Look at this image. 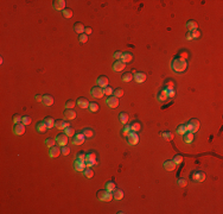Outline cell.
<instances>
[{
  "label": "cell",
  "mask_w": 223,
  "mask_h": 214,
  "mask_svg": "<svg viewBox=\"0 0 223 214\" xmlns=\"http://www.w3.org/2000/svg\"><path fill=\"white\" fill-rule=\"evenodd\" d=\"M171 68L173 69V72H176V73H183V72L186 70L188 62H186L185 58H183L180 56H177V57H174L172 60Z\"/></svg>",
  "instance_id": "1"
},
{
  "label": "cell",
  "mask_w": 223,
  "mask_h": 214,
  "mask_svg": "<svg viewBox=\"0 0 223 214\" xmlns=\"http://www.w3.org/2000/svg\"><path fill=\"white\" fill-rule=\"evenodd\" d=\"M96 196H98V200H100L102 202H109L113 199V193L107 190V189H103V190L101 189L98 192V195Z\"/></svg>",
  "instance_id": "2"
},
{
  "label": "cell",
  "mask_w": 223,
  "mask_h": 214,
  "mask_svg": "<svg viewBox=\"0 0 223 214\" xmlns=\"http://www.w3.org/2000/svg\"><path fill=\"white\" fill-rule=\"evenodd\" d=\"M199 121L197 119H191L188 124H185V127H186V132H192L195 133L199 130Z\"/></svg>",
  "instance_id": "3"
},
{
  "label": "cell",
  "mask_w": 223,
  "mask_h": 214,
  "mask_svg": "<svg viewBox=\"0 0 223 214\" xmlns=\"http://www.w3.org/2000/svg\"><path fill=\"white\" fill-rule=\"evenodd\" d=\"M190 177L193 182H203L205 180V174L201 170H193L190 175Z\"/></svg>",
  "instance_id": "4"
},
{
  "label": "cell",
  "mask_w": 223,
  "mask_h": 214,
  "mask_svg": "<svg viewBox=\"0 0 223 214\" xmlns=\"http://www.w3.org/2000/svg\"><path fill=\"white\" fill-rule=\"evenodd\" d=\"M126 140H127V143L129 145H137L138 142H139V136H138L137 132L131 131L127 136H126Z\"/></svg>",
  "instance_id": "5"
},
{
  "label": "cell",
  "mask_w": 223,
  "mask_h": 214,
  "mask_svg": "<svg viewBox=\"0 0 223 214\" xmlns=\"http://www.w3.org/2000/svg\"><path fill=\"white\" fill-rule=\"evenodd\" d=\"M90 95L93 96V98H95V99H101L102 96L104 95L103 88H101V87H99V86H94L93 88L90 89Z\"/></svg>",
  "instance_id": "6"
},
{
  "label": "cell",
  "mask_w": 223,
  "mask_h": 214,
  "mask_svg": "<svg viewBox=\"0 0 223 214\" xmlns=\"http://www.w3.org/2000/svg\"><path fill=\"white\" fill-rule=\"evenodd\" d=\"M69 137L65 134V133H58L57 136H56V143H57V145H60V147L62 148V147H65V145L68 144V139Z\"/></svg>",
  "instance_id": "7"
},
{
  "label": "cell",
  "mask_w": 223,
  "mask_h": 214,
  "mask_svg": "<svg viewBox=\"0 0 223 214\" xmlns=\"http://www.w3.org/2000/svg\"><path fill=\"white\" fill-rule=\"evenodd\" d=\"M85 140V137L82 132H77L75 133V136L73 137V144L74 145H82Z\"/></svg>",
  "instance_id": "8"
},
{
  "label": "cell",
  "mask_w": 223,
  "mask_h": 214,
  "mask_svg": "<svg viewBox=\"0 0 223 214\" xmlns=\"http://www.w3.org/2000/svg\"><path fill=\"white\" fill-rule=\"evenodd\" d=\"M62 155V151H61V147L60 145H55V147L50 148L49 150V156L51 158H57L58 156H61Z\"/></svg>",
  "instance_id": "9"
},
{
  "label": "cell",
  "mask_w": 223,
  "mask_h": 214,
  "mask_svg": "<svg viewBox=\"0 0 223 214\" xmlns=\"http://www.w3.org/2000/svg\"><path fill=\"white\" fill-rule=\"evenodd\" d=\"M119 98H116V96H109V98H107V100H106V104H107L108 107H110V108H116V107L119 106Z\"/></svg>",
  "instance_id": "10"
},
{
  "label": "cell",
  "mask_w": 223,
  "mask_h": 214,
  "mask_svg": "<svg viewBox=\"0 0 223 214\" xmlns=\"http://www.w3.org/2000/svg\"><path fill=\"white\" fill-rule=\"evenodd\" d=\"M13 133L17 134V136H22L25 133V125L23 123H19V124H14L13 126Z\"/></svg>",
  "instance_id": "11"
},
{
  "label": "cell",
  "mask_w": 223,
  "mask_h": 214,
  "mask_svg": "<svg viewBox=\"0 0 223 214\" xmlns=\"http://www.w3.org/2000/svg\"><path fill=\"white\" fill-rule=\"evenodd\" d=\"M66 5V1L65 0H55V1H52V6L55 10H57V11H63V10H65Z\"/></svg>",
  "instance_id": "12"
},
{
  "label": "cell",
  "mask_w": 223,
  "mask_h": 214,
  "mask_svg": "<svg viewBox=\"0 0 223 214\" xmlns=\"http://www.w3.org/2000/svg\"><path fill=\"white\" fill-rule=\"evenodd\" d=\"M47 130H49V127H47V125H46V123L44 120L37 123V125H36V131L38 133H45Z\"/></svg>",
  "instance_id": "13"
},
{
  "label": "cell",
  "mask_w": 223,
  "mask_h": 214,
  "mask_svg": "<svg viewBox=\"0 0 223 214\" xmlns=\"http://www.w3.org/2000/svg\"><path fill=\"white\" fill-rule=\"evenodd\" d=\"M63 114H64V118L66 120H73V119L76 118V115H77L76 112L74 111V108H65Z\"/></svg>",
  "instance_id": "14"
},
{
  "label": "cell",
  "mask_w": 223,
  "mask_h": 214,
  "mask_svg": "<svg viewBox=\"0 0 223 214\" xmlns=\"http://www.w3.org/2000/svg\"><path fill=\"white\" fill-rule=\"evenodd\" d=\"M74 169L76 170V171H84L85 170V168H87V164H85V162H82V161H77V159H75L74 161Z\"/></svg>",
  "instance_id": "15"
},
{
  "label": "cell",
  "mask_w": 223,
  "mask_h": 214,
  "mask_svg": "<svg viewBox=\"0 0 223 214\" xmlns=\"http://www.w3.org/2000/svg\"><path fill=\"white\" fill-rule=\"evenodd\" d=\"M146 74L142 73V72H137L134 74V81L137 82V83H142L146 81Z\"/></svg>",
  "instance_id": "16"
},
{
  "label": "cell",
  "mask_w": 223,
  "mask_h": 214,
  "mask_svg": "<svg viewBox=\"0 0 223 214\" xmlns=\"http://www.w3.org/2000/svg\"><path fill=\"white\" fill-rule=\"evenodd\" d=\"M96 83H98V86L101 87V88H104V87L108 86V77L106 75H101V76H99V79L96 80Z\"/></svg>",
  "instance_id": "17"
},
{
  "label": "cell",
  "mask_w": 223,
  "mask_h": 214,
  "mask_svg": "<svg viewBox=\"0 0 223 214\" xmlns=\"http://www.w3.org/2000/svg\"><path fill=\"white\" fill-rule=\"evenodd\" d=\"M54 101H55V99H54L52 95H50V94L43 95V101H42V104L44 106H52L54 105Z\"/></svg>",
  "instance_id": "18"
},
{
  "label": "cell",
  "mask_w": 223,
  "mask_h": 214,
  "mask_svg": "<svg viewBox=\"0 0 223 214\" xmlns=\"http://www.w3.org/2000/svg\"><path fill=\"white\" fill-rule=\"evenodd\" d=\"M55 126L58 130H64L65 127H68V126H70V124H69V121H66V120L58 119V120L55 121Z\"/></svg>",
  "instance_id": "19"
},
{
  "label": "cell",
  "mask_w": 223,
  "mask_h": 214,
  "mask_svg": "<svg viewBox=\"0 0 223 214\" xmlns=\"http://www.w3.org/2000/svg\"><path fill=\"white\" fill-rule=\"evenodd\" d=\"M76 104L79 105V107H81V108H88L89 107V101L87 100V98H83V96H81V98H79L77 99V101H76Z\"/></svg>",
  "instance_id": "20"
},
{
  "label": "cell",
  "mask_w": 223,
  "mask_h": 214,
  "mask_svg": "<svg viewBox=\"0 0 223 214\" xmlns=\"http://www.w3.org/2000/svg\"><path fill=\"white\" fill-rule=\"evenodd\" d=\"M176 167H177V164L174 163L172 159H169V161H165V162H164V169L167 170V171L174 170V169H176Z\"/></svg>",
  "instance_id": "21"
},
{
  "label": "cell",
  "mask_w": 223,
  "mask_h": 214,
  "mask_svg": "<svg viewBox=\"0 0 223 214\" xmlns=\"http://www.w3.org/2000/svg\"><path fill=\"white\" fill-rule=\"evenodd\" d=\"M166 99H169V94H167V89L164 87V88H161L158 93V100L159 101H165Z\"/></svg>",
  "instance_id": "22"
},
{
  "label": "cell",
  "mask_w": 223,
  "mask_h": 214,
  "mask_svg": "<svg viewBox=\"0 0 223 214\" xmlns=\"http://www.w3.org/2000/svg\"><path fill=\"white\" fill-rule=\"evenodd\" d=\"M121 62H123L125 64L126 63H131L133 61V55L131 52H122V56H121Z\"/></svg>",
  "instance_id": "23"
},
{
  "label": "cell",
  "mask_w": 223,
  "mask_h": 214,
  "mask_svg": "<svg viewBox=\"0 0 223 214\" xmlns=\"http://www.w3.org/2000/svg\"><path fill=\"white\" fill-rule=\"evenodd\" d=\"M125 67H126V64L119 60V61H115V62H114V64H113V69H114V72H122V70L125 69Z\"/></svg>",
  "instance_id": "24"
},
{
  "label": "cell",
  "mask_w": 223,
  "mask_h": 214,
  "mask_svg": "<svg viewBox=\"0 0 223 214\" xmlns=\"http://www.w3.org/2000/svg\"><path fill=\"white\" fill-rule=\"evenodd\" d=\"M84 30H85V26H84L82 23H76V24L74 25V31L77 32L79 35L84 33Z\"/></svg>",
  "instance_id": "25"
},
{
  "label": "cell",
  "mask_w": 223,
  "mask_h": 214,
  "mask_svg": "<svg viewBox=\"0 0 223 214\" xmlns=\"http://www.w3.org/2000/svg\"><path fill=\"white\" fill-rule=\"evenodd\" d=\"M112 193H113V199H115V200H121L123 198V190H121V189L115 188Z\"/></svg>",
  "instance_id": "26"
},
{
  "label": "cell",
  "mask_w": 223,
  "mask_h": 214,
  "mask_svg": "<svg viewBox=\"0 0 223 214\" xmlns=\"http://www.w3.org/2000/svg\"><path fill=\"white\" fill-rule=\"evenodd\" d=\"M193 133L192 132H185L183 134V140H184V143H192L193 142Z\"/></svg>",
  "instance_id": "27"
},
{
  "label": "cell",
  "mask_w": 223,
  "mask_h": 214,
  "mask_svg": "<svg viewBox=\"0 0 223 214\" xmlns=\"http://www.w3.org/2000/svg\"><path fill=\"white\" fill-rule=\"evenodd\" d=\"M186 29L189 31H192V30H197L198 29V24H197V22L196 20H189L188 23H186Z\"/></svg>",
  "instance_id": "28"
},
{
  "label": "cell",
  "mask_w": 223,
  "mask_h": 214,
  "mask_svg": "<svg viewBox=\"0 0 223 214\" xmlns=\"http://www.w3.org/2000/svg\"><path fill=\"white\" fill-rule=\"evenodd\" d=\"M96 152L90 151L88 153H85V162H96Z\"/></svg>",
  "instance_id": "29"
},
{
  "label": "cell",
  "mask_w": 223,
  "mask_h": 214,
  "mask_svg": "<svg viewBox=\"0 0 223 214\" xmlns=\"http://www.w3.org/2000/svg\"><path fill=\"white\" fill-rule=\"evenodd\" d=\"M141 130V123L138 121V120H134L132 124H131V131L133 132H138Z\"/></svg>",
  "instance_id": "30"
},
{
  "label": "cell",
  "mask_w": 223,
  "mask_h": 214,
  "mask_svg": "<svg viewBox=\"0 0 223 214\" xmlns=\"http://www.w3.org/2000/svg\"><path fill=\"white\" fill-rule=\"evenodd\" d=\"M81 132L84 134V137H85V138H93V137H94V134H95V133H94V131H93L92 129H89V127H84Z\"/></svg>",
  "instance_id": "31"
},
{
  "label": "cell",
  "mask_w": 223,
  "mask_h": 214,
  "mask_svg": "<svg viewBox=\"0 0 223 214\" xmlns=\"http://www.w3.org/2000/svg\"><path fill=\"white\" fill-rule=\"evenodd\" d=\"M128 119H129V115H128V113H126V112H121L120 114H119V120L121 121V124H127V121H128Z\"/></svg>",
  "instance_id": "32"
},
{
  "label": "cell",
  "mask_w": 223,
  "mask_h": 214,
  "mask_svg": "<svg viewBox=\"0 0 223 214\" xmlns=\"http://www.w3.org/2000/svg\"><path fill=\"white\" fill-rule=\"evenodd\" d=\"M121 80L123 81V82H131L132 80H134V75L129 72V73H125L123 75H122V77H121Z\"/></svg>",
  "instance_id": "33"
},
{
  "label": "cell",
  "mask_w": 223,
  "mask_h": 214,
  "mask_svg": "<svg viewBox=\"0 0 223 214\" xmlns=\"http://www.w3.org/2000/svg\"><path fill=\"white\" fill-rule=\"evenodd\" d=\"M44 144H45V147H46V148H49V149H50V148L55 147V144H57V143H56V139H54V138H51V137H50V138H46V139H45Z\"/></svg>",
  "instance_id": "34"
},
{
  "label": "cell",
  "mask_w": 223,
  "mask_h": 214,
  "mask_svg": "<svg viewBox=\"0 0 223 214\" xmlns=\"http://www.w3.org/2000/svg\"><path fill=\"white\" fill-rule=\"evenodd\" d=\"M88 108H89V111H90L92 113H95V112H98V111L100 110V106H99L98 102H90Z\"/></svg>",
  "instance_id": "35"
},
{
  "label": "cell",
  "mask_w": 223,
  "mask_h": 214,
  "mask_svg": "<svg viewBox=\"0 0 223 214\" xmlns=\"http://www.w3.org/2000/svg\"><path fill=\"white\" fill-rule=\"evenodd\" d=\"M160 134H161V137L165 140H172V138H173V133L170 132V131H164Z\"/></svg>",
  "instance_id": "36"
},
{
  "label": "cell",
  "mask_w": 223,
  "mask_h": 214,
  "mask_svg": "<svg viewBox=\"0 0 223 214\" xmlns=\"http://www.w3.org/2000/svg\"><path fill=\"white\" fill-rule=\"evenodd\" d=\"M64 133L68 136V137H74L76 132H75L74 127H71V126H68V127L64 129Z\"/></svg>",
  "instance_id": "37"
},
{
  "label": "cell",
  "mask_w": 223,
  "mask_h": 214,
  "mask_svg": "<svg viewBox=\"0 0 223 214\" xmlns=\"http://www.w3.org/2000/svg\"><path fill=\"white\" fill-rule=\"evenodd\" d=\"M44 121L46 123V125H47V127H49V129H52L55 126V120L51 118V117H45Z\"/></svg>",
  "instance_id": "38"
},
{
  "label": "cell",
  "mask_w": 223,
  "mask_h": 214,
  "mask_svg": "<svg viewBox=\"0 0 223 214\" xmlns=\"http://www.w3.org/2000/svg\"><path fill=\"white\" fill-rule=\"evenodd\" d=\"M83 175H84L87 179H93V176H94V171H93L92 168H85V170L83 171Z\"/></svg>",
  "instance_id": "39"
},
{
  "label": "cell",
  "mask_w": 223,
  "mask_h": 214,
  "mask_svg": "<svg viewBox=\"0 0 223 214\" xmlns=\"http://www.w3.org/2000/svg\"><path fill=\"white\" fill-rule=\"evenodd\" d=\"M62 14H63L64 18H71L74 12H73L71 8H65V10H63V11H62Z\"/></svg>",
  "instance_id": "40"
},
{
  "label": "cell",
  "mask_w": 223,
  "mask_h": 214,
  "mask_svg": "<svg viewBox=\"0 0 223 214\" xmlns=\"http://www.w3.org/2000/svg\"><path fill=\"white\" fill-rule=\"evenodd\" d=\"M129 132H131V125L125 124V126H123L122 130H121V134L123 136V137H126V136H127Z\"/></svg>",
  "instance_id": "41"
},
{
  "label": "cell",
  "mask_w": 223,
  "mask_h": 214,
  "mask_svg": "<svg viewBox=\"0 0 223 214\" xmlns=\"http://www.w3.org/2000/svg\"><path fill=\"white\" fill-rule=\"evenodd\" d=\"M115 188H116V186H115V182L114 181H108L107 183H106V189H107V190L113 192Z\"/></svg>",
  "instance_id": "42"
},
{
  "label": "cell",
  "mask_w": 223,
  "mask_h": 214,
  "mask_svg": "<svg viewBox=\"0 0 223 214\" xmlns=\"http://www.w3.org/2000/svg\"><path fill=\"white\" fill-rule=\"evenodd\" d=\"M176 132H177L178 134L183 136L184 133L186 132V127H185V124H182V125H179L178 127H177V130H176Z\"/></svg>",
  "instance_id": "43"
},
{
  "label": "cell",
  "mask_w": 223,
  "mask_h": 214,
  "mask_svg": "<svg viewBox=\"0 0 223 214\" xmlns=\"http://www.w3.org/2000/svg\"><path fill=\"white\" fill-rule=\"evenodd\" d=\"M31 121H32V119H31V117H30V115H23L22 123H23V124H24L25 126L30 125V124H31Z\"/></svg>",
  "instance_id": "44"
},
{
  "label": "cell",
  "mask_w": 223,
  "mask_h": 214,
  "mask_svg": "<svg viewBox=\"0 0 223 214\" xmlns=\"http://www.w3.org/2000/svg\"><path fill=\"white\" fill-rule=\"evenodd\" d=\"M75 159H77V161H82V162H85V152H83V151L77 152L76 158H75Z\"/></svg>",
  "instance_id": "45"
},
{
  "label": "cell",
  "mask_w": 223,
  "mask_h": 214,
  "mask_svg": "<svg viewBox=\"0 0 223 214\" xmlns=\"http://www.w3.org/2000/svg\"><path fill=\"white\" fill-rule=\"evenodd\" d=\"M113 92H114V89L112 88V87H109V86H107V87H104V88H103V93H104V95H107V96H112Z\"/></svg>",
  "instance_id": "46"
},
{
  "label": "cell",
  "mask_w": 223,
  "mask_h": 214,
  "mask_svg": "<svg viewBox=\"0 0 223 214\" xmlns=\"http://www.w3.org/2000/svg\"><path fill=\"white\" fill-rule=\"evenodd\" d=\"M177 186L178 187H186L188 186V181L185 180V179H178L177 180Z\"/></svg>",
  "instance_id": "47"
},
{
  "label": "cell",
  "mask_w": 223,
  "mask_h": 214,
  "mask_svg": "<svg viewBox=\"0 0 223 214\" xmlns=\"http://www.w3.org/2000/svg\"><path fill=\"white\" fill-rule=\"evenodd\" d=\"M113 95L116 96V98H121V96L123 95V91L121 88H115L114 92H113Z\"/></svg>",
  "instance_id": "48"
},
{
  "label": "cell",
  "mask_w": 223,
  "mask_h": 214,
  "mask_svg": "<svg viewBox=\"0 0 223 214\" xmlns=\"http://www.w3.org/2000/svg\"><path fill=\"white\" fill-rule=\"evenodd\" d=\"M61 151H62V155H63V156H68V155L70 153V148L65 145V147H62V148H61Z\"/></svg>",
  "instance_id": "49"
},
{
  "label": "cell",
  "mask_w": 223,
  "mask_h": 214,
  "mask_svg": "<svg viewBox=\"0 0 223 214\" xmlns=\"http://www.w3.org/2000/svg\"><path fill=\"white\" fill-rule=\"evenodd\" d=\"M172 161H173L174 163H176L177 165H178V164H180V163L183 162V157H182V155H176V156L173 157V159H172Z\"/></svg>",
  "instance_id": "50"
},
{
  "label": "cell",
  "mask_w": 223,
  "mask_h": 214,
  "mask_svg": "<svg viewBox=\"0 0 223 214\" xmlns=\"http://www.w3.org/2000/svg\"><path fill=\"white\" fill-rule=\"evenodd\" d=\"M75 105H76V101H74V100H68L65 102V108H74Z\"/></svg>",
  "instance_id": "51"
},
{
  "label": "cell",
  "mask_w": 223,
  "mask_h": 214,
  "mask_svg": "<svg viewBox=\"0 0 223 214\" xmlns=\"http://www.w3.org/2000/svg\"><path fill=\"white\" fill-rule=\"evenodd\" d=\"M79 41H80L81 43H87V42H88V35H85V33H82V35H80V37H79Z\"/></svg>",
  "instance_id": "52"
},
{
  "label": "cell",
  "mask_w": 223,
  "mask_h": 214,
  "mask_svg": "<svg viewBox=\"0 0 223 214\" xmlns=\"http://www.w3.org/2000/svg\"><path fill=\"white\" fill-rule=\"evenodd\" d=\"M22 119H23L22 115L14 114V115H13V124H19V123H22Z\"/></svg>",
  "instance_id": "53"
},
{
  "label": "cell",
  "mask_w": 223,
  "mask_h": 214,
  "mask_svg": "<svg viewBox=\"0 0 223 214\" xmlns=\"http://www.w3.org/2000/svg\"><path fill=\"white\" fill-rule=\"evenodd\" d=\"M191 35H192V38L195 40V38H199L201 37V32H199V30L197 29V30H192L191 31Z\"/></svg>",
  "instance_id": "54"
},
{
  "label": "cell",
  "mask_w": 223,
  "mask_h": 214,
  "mask_svg": "<svg viewBox=\"0 0 223 214\" xmlns=\"http://www.w3.org/2000/svg\"><path fill=\"white\" fill-rule=\"evenodd\" d=\"M121 56H122V52L121 51H116V52H114V55H113V57L115 58V60H121Z\"/></svg>",
  "instance_id": "55"
},
{
  "label": "cell",
  "mask_w": 223,
  "mask_h": 214,
  "mask_svg": "<svg viewBox=\"0 0 223 214\" xmlns=\"http://www.w3.org/2000/svg\"><path fill=\"white\" fill-rule=\"evenodd\" d=\"M164 87H171V88H174V83H173V81L167 80V81L165 82V86H164Z\"/></svg>",
  "instance_id": "56"
},
{
  "label": "cell",
  "mask_w": 223,
  "mask_h": 214,
  "mask_svg": "<svg viewBox=\"0 0 223 214\" xmlns=\"http://www.w3.org/2000/svg\"><path fill=\"white\" fill-rule=\"evenodd\" d=\"M35 99H36V101L42 102V101H43V95H36V96H35Z\"/></svg>",
  "instance_id": "57"
},
{
  "label": "cell",
  "mask_w": 223,
  "mask_h": 214,
  "mask_svg": "<svg viewBox=\"0 0 223 214\" xmlns=\"http://www.w3.org/2000/svg\"><path fill=\"white\" fill-rule=\"evenodd\" d=\"M92 32H93L92 27H85V30H84V33H85V35H90Z\"/></svg>",
  "instance_id": "58"
},
{
  "label": "cell",
  "mask_w": 223,
  "mask_h": 214,
  "mask_svg": "<svg viewBox=\"0 0 223 214\" xmlns=\"http://www.w3.org/2000/svg\"><path fill=\"white\" fill-rule=\"evenodd\" d=\"M186 40L188 41H191V40H193V38H192V35H191V31H188V33H186Z\"/></svg>",
  "instance_id": "59"
}]
</instances>
